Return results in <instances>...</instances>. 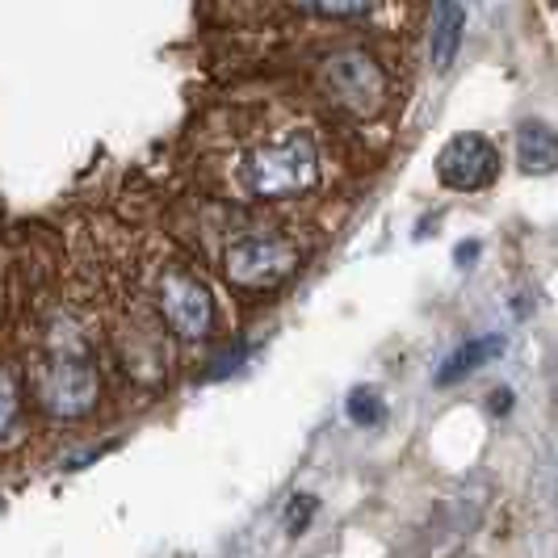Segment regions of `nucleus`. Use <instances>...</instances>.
Wrapping results in <instances>:
<instances>
[{"instance_id": "nucleus-1", "label": "nucleus", "mask_w": 558, "mask_h": 558, "mask_svg": "<svg viewBox=\"0 0 558 558\" xmlns=\"http://www.w3.org/2000/svg\"><path fill=\"white\" fill-rule=\"evenodd\" d=\"M319 177H324V156L311 131H281L274 140L252 143L235 160V185L256 202L303 197L319 185Z\"/></svg>"}, {"instance_id": "nucleus-2", "label": "nucleus", "mask_w": 558, "mask_h": 558, "mask_svg": "<svg viewBox=\"0 0 558 558\" xmlns=\"http://www.w3.org/2000/svg\"><path fill=\"white\" fill-rule=\"evenodd\" d=\"M34 391H38V403L59 420H76L88 416L97 408V395H101V383H97V369L84 357L76 344L51 336V353L47 362L38 365V378H34Z\"/></svg>"}, {"instance_id": "nucleus-3", "label": "nucleus", "mask_w": 558, "mask_h": 558, "mask_svg": "<svg viewBox=\"0 0 558 558\" xmlns=\"http://www.w3.org/2000/svg\"><path fill=\"white\" fill-rule=\"evenodd\" d=\"M294 265H299V252L269 231L240 235L223 248V274L240 290H274L294 274Z\"/></svg>"}, {"instance_id": "nucleus-4", "label": "nucleus", "mask_w": 558, "mask_h": 558, "mask_svg": "<svg viewBox=\"0 0 558 558\" xmlns=\"http://www.w3.org/2000/svg\"><path fill=\"white\" fill-rule=\"evenodd\" d=\"M156 303H160V319L168 332H177L181 340H206L215 328V299L206 290V281L172 265L156 281Z\"/></svg>"}, {"instance_id": "nucleus-5", "label": "nucleus", "mask_w": 558, "mask_h": 558, "mask_svg": "<svg viewBox=\"0 0 558 558\" xmlns=\"http://www.w3.org/2000/svg\"><path fill=\"white\" fill-rule=\"evenodd\" d=\"M500 177V151L478 131H462L437 151V181L453 194H478Z\"/></svg>"}, {"instance_id": "nucleus-6", "label": "nucleus", "mask_w": 558, "mask_h": 558, "mask_svg": "<svg viewBox=\"0 0 558 558\" xmlns=\"http://www.w3.org/2000/svg\"><path fill=\"white\" fill-rule=\"evenodd\" d=\"M324 81H328L332 97L344 110L362 113V118H369V113H378L387 106V76H383V68L369 56H362V51L336 56L332 63L324 68Z\"/></svg>"}, {"instance_id": "nucleus-7", "label": "nucleus", "mask_w": 558, "mask_h": 558, "mask_svg": "<svg viewBox=\"0 0 558 558\" xmlns=\"http://www.w3.org/2000/svg\"><path fill=\"white\" fill-rule=\"evenodd\" d=\"M517 165L530 177H546V172H558V131H550L546 122H521L517 126Z\"/></svg>"}, {"instance_id": "nucleus-8", "label": "nucleus", "mask_w": 558, "mask_h": 558, "mask_svg": "<svg viewBox=\"0 0 558 558\" xmlns=\"http://www.w3.org/2000/svg\"><path fill=\"white\" fill-rule=\"evenodd\" d=\"M504 353V336L492 332V336H475V340H466V344H458L453 353H449L441 369H437V387H453V383H462V378H471L478 365L496 362Z\"/></svg>"}, {"instance_id": "nucleus-9", "label": "nucleus", "mask_w": 558, "mask_h": 558, "mask_svg": "<svg viewBox=\"0 0 558 558\" xmlns=\"http://www.w3.org/2000/svg\"><path fill=\"white\" fill-rule=\"evenodd\" d=\"M462 4L458 0H437V26H433V63L446 72L449 63L458 59V47H462Z\"/></svg>"}, {"instance_id": "nucleus-10", "label": "nucleus", "mask_w": 558, "mask_h": 558, "mask_svg": "<svg viewBox=\"0 0 558 558\" xmlns=\"http://www.w3.org/2000/svg\"><path fill=\"white\" fill-rule=\"evenodd\" d=\"M344 412H349V420H353V424H362V428H374V424H383V416H387V403H383L378 387H357V391L349 395Z\"/></svg>"}, {"instance_id": "nucleus-11", "label": "nucleus", "mask_w": 558, "mask_h": 558, "mask_svg": "<svg viewBox=\"0 0 558 558\" xmlns=\"http://www.w3.org/2000/svg\"><path fill=\"white\" fill-rule=\"evenodd\" d=\"M17 408H22L17 374H13L9 365H0V441L13 433V424H17Z\"/></svg>"}, {"instance_id": "nucleus-12", "label": "nucleus", "mask_w": 558, "mask_h": 558, "mask_svg": "<svg viewBox=\"0 0 558 558\" xmlns=\"http://www.w3.org/2000/svg\"><path fill=\"white\" fill-rule=\"evenodd\" d=\"M307 13H324V17H357L369 9V0H294Z\"/></svg>"}, {"instance_id": "nucleus-13", "label": "nucleus", "mask_w": 558, "mask_h": 558, "mask_svg": "<svg viewBox=\"0 0 558 558\" xmlns=\"http://www.w3.org/2000/svg\"><path fill=\"white\" fill-rule=\"evenodd\" d=\"M311 512H315V500H311V496H299V500L286 508V530L303 533L307 530V521H311Z\"/></svg>"}, {"instance_id": "nucleus-14", "label": "nucleus", "mask_w": 558, "mask_h": 558, "mask_svg": "<svg viewBox=\"0 0 558 558\" xmlns=\"http://www.w3.org/2000/svg\"><path fill=\"white\" fill-rule=\"evenodd\" d=\"M475 252H478L475 240H471V244H462V248H458V256H462V265H471V256H475Z\"/></svg>"}]
</instances>
